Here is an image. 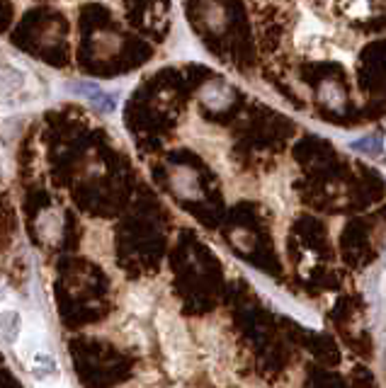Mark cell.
I'll return each mask as SVG.
<instances>
[{
	"label": "cell",
	"instance_id": "6da1fadb",
	"mask_svg": "<svg viewBox=\"0 0 386 388\" xmlns=\"http://www.w3.org/2000/svg\"><path fill=\"white\" fill-rule=\"evenodd\" d=\"M129 127L178 200L238 216V230L379 204L369 168L211 63L156 71L131 97Z\"/></svg>",
	"mask_w": 386,
	"mask_h": 388
},
{
	"label": "cell",
	"instance_id": "277c9868",
	"mask_svg": "<svg viewBox=\"0 0 386 388\" xmlns=\"http://www.w3.org/2000/svg\"><path fill=\"white\" fill-rule=\"evenodd\" d=\"M58 369H56V362H54L49 354H36L34 357V376L39 378H47V376H54Z\"/></svg>",
	"mask_w": 386,
	"mask_h": 388
},
{
	"label": "cell",
	"instance_id": "3957f363",
	"mask_svg": "<svg viewBox=\"0 0 386 388\" xmlns=\"http://www.w3.org/2000/svg\"><path fill=\"white\" fill-rule=\"evenodd\" d=\"M0 335L6 343H15L20 335V316L15 311H3L0 313Z\"/></svg>",
	"mask_w": 386,
	"mask_h": 388
},
{
	"label": "cell",
	"instance_id": "7a4b0ae2",
	"mask_svg": "<svg viewBox=\"0 0 386 388\" xmlns=\"http://www.w3.org/2000/svg\"><path fill=\"white\" fill-rule=\"evenodd\" d=\"M200 49L287 112L386 127V0H180Z\"/></svg>",
	"mask_w": 386,
	"mask_h": 388
}]
</instances>
